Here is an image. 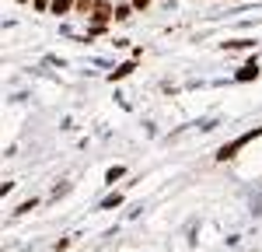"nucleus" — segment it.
<instances>
[{
  "mask_svg": "<svg viewBox=\"0 0 262 252\" xmlns=\"http://www.w3.org/2000/svg\"><path fill=\"white\" fill-rule=\"evenodd\" d=\"M255 137H262V126H255V130H248V133H242V137H234L231 144H224L221 151H217V161H231V158H234V154H238L242 147H248L252 140H255Z\"/></svg>",
  "mask_w": 262,
  "mask_h": 252,
  "instance_id": "f257e3e1",
  "label": "nucleus"
},
{
  "mask_svg": "<svg viewBox=\"0 0 262 252\" xmlns=\"http://www.w3.org/2000/svg\"><path fill=\"white\" fill-rule=\"evenodd\" d=\"M262 74V67H259V60H255V56H252V60H245L242 67H238V74H234V81H255V77H259Z\"/></svg>",
  "mask_w": 262,
  "mask_h": 252,
  "instance_id": "f03ea898",
  "label": "nucleus"
},
{
  "mask_svg": "<svg viewBox=\"0 0 262 252\" xmlns=\"http://www.w3.org/2000/svg\"><path fill=\"white\" fill-rule=\"evenodd\" d=\"M133 70H137V60H126V63H119V67L108 74V81H122V77H129Z\"/></svg>",
  "mask_w": 262,
  "mask_h": 252,
  "instance_id": "7ed1b4c3",
  "label": "nucleus"
},
{
  "mask_svg": "<svg viewBox=\"0 0 262 252\" xmlns=\"http://www.w3.org/2000/svg\"><path fill=\"white\" fill-rule=\"evenodd\" d=\"M133 14H137V11H133V4H129V0H119V4H116V25L129 21Z\"/></svg>",
  "mask_w": 262,
  "mask_h": 252,
  "instance_id": "20e7f679",
  "label": "nucleus"
},
{
  "mask_svg": "<svg viewBox=\"0 0 262 252\" xmlns=\"http://www.w3.org/2000/svg\"><path fill=\"white\" fill-rule=\"evenodd\" d=\"M74 7H77V0H53V14H56V18L74 14Z\"/></svg>",
  "mask_w": 262,
  "mask_h": 252,
  "instance_id": "39448f33",
  "label": "nucleus"
},
{
  "mask_svg": "<svg viewBox=\"0 0 262 252\" xmlns=\"http://www.w3.org/2000/svg\"><path fill=\"white\" fill-rule=\"evenodd\" d=\"M227 53H238V49H255V39H227L224 42Z\"/></svg>",
  "mask_w": 262,
  "mask_h": 252,
  "instance_id": "423d86ee",
  "label": "nucleus"
},
{
  "mask_svg": "<svg viewBox=\"0 0 262 252\" xmlns=\"http://www.w3.org/2000/svg\"><path fill=\"white\" fill-rule=\"evenodd\" d=\"M95 7H98V0H77L74 14H77V18H91V14H95Z\"/></svg>",
  "mask_w": 262,
  "mask_h": 252,
  "instance_id": "0eeeda50",
  "label": "nucleus"
},
{
  "mask_svg": "<svg viewBox=\"0 0 262 252\" xmlns=\"http://www.w3.org/2000/svg\"><path fill=\"white\" fill-rule=\"evenodd\" d=\"M122 175H126V168H122V165H112L108 172H105V186H116Z\"/></svg>",
  "mask_w": 262,
  "mask_h": 252,
  "instance_id": "6e6552de",
  "label": "nucleus"
},
{
  "mask_svg": "<svg viewBox=\"0 0 262 252\" xmlns=\"http://www.w3.org/2000/svg\"><path fill=\"white\" fill-rule=\"evenodd\" d=\"M129 4H133V11H137V14H147L154 0H129Z\"/></svg>",
  "mask_w": 262,
  "mask_h": 252,
  "instance_id": "1a4fd4ad",
  "label": "nucleus"
},
{
  "mask_svg": "<svg viewBox=\"0 0 262 252\" xmlns=\"http://www.w3.org/2000/svg\"><path fill=\"white\" fill-rule=\"evenodd\" d=\"M119 203H122V196H119V193H112L108 200H101V210H112V207H119Z\"/></svg>",
  "mask_w": 262,
  "mask_h": 252,
  "instance_id": "9d476101",
  "label": "nucleus"
},
{
  "mask_svg": "<svg viewBox=\"0 0 262 252\" xmlns=\"http://www.w3.org/2000/svg\"><path fill=\"white\" fill-rule=\"evenodd\" d=\"M39 207V200H35V196H32V200H25V203H21L18 210H14V214H32V210Z\"/></svg>",
  "mask_w": 262,
  "mask_h": 252,
  "instance_id": "9b49d317",
  "label": "nucleus"
},
{
  "mask_svg": "<svg viewBox=\"0 0 262 252\" xmlns=\"http://www.w3.org/2000/svg\"><path fill=\"white\" fill-rule=\"evenodd\" d=\"M53 249H56V252H67V249H70V238H60V242H56Z\"/></svg>",
  "mask_w": 262,
  "mask_h": 252,
  "instance_id": "f8f14e48",
  "label": "nucleus"
},
{
  "mask_svg": "<svg viewBox=\"0 0 262 252\" xmlns=\"http://www.w3.org/2000/svg\"><path fill=\"white\" fill-rule=\"evenodd\" d=\"M14 4H18V7H25V4H32V0H14Z\"/></svg>",
  "mask_w": 262,
  "mask_h": 252,
  "instance_id": "ddd939ff",
  "label": "nucleus"
}]
</instances>
